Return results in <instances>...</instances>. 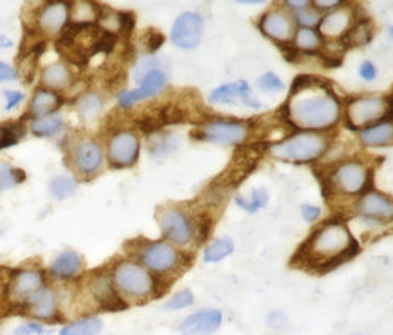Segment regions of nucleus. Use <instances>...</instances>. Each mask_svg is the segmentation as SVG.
Masks as SVG:
<instances>
[{
    "mask_svg": "<svg viewBox=\"0 0 393 335\" xmlns=\"http://www.w3.org/2000/svg\"><path fill=\"white\" fill-rule=\"evenodd\" d=\"M360 253V245L344 221L330 220L315 228L296 251L292 262L309 272L325 275Z\"/></svg>",
    "mask_w": 393,
    "mask_h": 335,
    "instance_id": "obj_1",
    "label": "nucleus"
},
{
    "mask_svg": "<svg viewBox=\"0 0 393 335\" xmlns=\"http://www.w3.org/2000/svg\"><path fill=\"white\" fill-rule=\"evenodd\" d=\"M287 119L293 126L306 131H321L336 124L341 116V105L324 83L309 75L296 76L290 98L285 104Z\"/></svg>",
    "mask_w": 393,
    "mask_h": 335,
    "instance_id": "obj_2",
    "label": "nucleus"
},
{
    "mask_svg": "<svg viewBox=\"0 0 393 335\" xmlns=\"http://www.w3.org/2000/svg\"><path fill=\"white\" fill-rule=\"evenodd\" d=\"M113 285L127 305L144 304L159 298L167 289V283L156 278L134 257L118 259L108 269Z\"/></svg>",
    "mask_w": 393,
    "mask_h": 335,
    "instance_id": "obj_3",
    "label": "nucleus"
},
{
    "mask_svg": "<svg viewBox=\"0 0 393 335\" xmlns=\"http://www.w3.org/2000/svg\"><path fill=\"white\" fill-rule=\"evenodd\" d=\"M132 256L148 272L161 281L169 283L188 267V253L166 240L139 242L132 249Z\"/></svg>",
    "mask_w": 393,
    "mask_h": 335,
    "instance_id": "obj_4",
    "label": "nucleus"
},
{
    "mask_svg": "<svg viewBox=\"0 0 393 335\" xmlns=\"http://www.w3.org/2000/svg\"><path fill=\"white\" fill-rule=\"evenodd\" d=\"M328 150V139L317 132H300L270 145V156L282 163H312Z\"/></svg>",
    "mask_w": 393,
    "mask_h": 335,
    "instance_id": "obj_5",
    "label": "nucleus"
},
{
    "mask_svg": "<svg viewBox=\"0 0 393 335\" xmlns=\"http://www.w3.org/2000/svg\"><path fill=\"white\" fill-rule=\"evenodd\" d=\"M158 224L163 240L188 253L190 247L198 245V224L196 218H191L183 210L169 207L159 211Z\"/></svg>",
    "mask_w": 393,
    "mask_h": 335,
    "instance_id": "obj_6",
    "label": "nucleus"
},
{
    "mask_svg": "<svg viewBox=\"0 0 393 335\" xmlns=\"http://www.w3.org/2000/svg\"><path fill=\"white\" fill-rule=\"evenodd\" d=\"M45 286H47V275L40 267L10 270L6 275L5 300L15 310H21L25 302Z\"/></svg>",
    "mask_w": 393,
    "mask_h": 335,
    "instance_id": "obj_7",
    "label": "nucleus"
},
{
    "mask_svg": "<svg viewBox=\"0 0 393 335\" xmlns=\"http://www.w3.org/2000/svg\"><path fill=\"white\" fill-rule=\"evenodd\" d=\"M392 108L389 98L381 95H365V98H355L349 100L346 107V121L351 129H360L372 122L389 121L392 118Z\"/></svg>",
    "mask_w": 393,
    "mask_h": 335,
    "instance_id": "obj_8",
    "label": "nucleus"
},
{
    "mask_svg": "<svg viewBox=\"0 0 393 335\" xmlns=\"http://www.w3.org/2000/svg\"><path fill=\"white\" fill-rule=\"evenodd\" d=\"M250 124L247 121L214 119L207 121L193 132V139L209 141L215 145H241L247 139Z\"/></svg>",
    "mask_w": 393,
    "mask_h": 335,
    "instance_id": "obj_9",
    "label": "nucleus"
},
{
    "mask_svg": "<svg viewBox=\"0 0 393 335\" xmlns=\"http://www.w3.org/2000/svg\"><path fill=\"white\" fill-rule=\"evenodd\" d=\"M357 215L372 225H387L393 223V199L379 191H368L358 199Z\"/></svg>",
    "mask_w": 393,
    "mask_h": 335,
    "instance_id": "obj_10",
    "label": "nucleus"
},
{
    "mask_svg": "<svg viewBox=\"0 0 393 335\" xmlns=\"http://www.w3.org/2000/svg\"><path fill=\"white\" fill-rule=\"evenodd\" d=\"M370 178V169L358 160H347L338 165L336 170L331 173L333 186L346 196H353L365 191Z\"/></svg>",
    "mask_w": 393,
    "mask_h": 335,
    "instance_id": "obj_11",
    "label": "nucleus"
},
{
    "mask_svg": "<svg viewBox=\"0 0 393 335\" xmlns=\"http://www.w3.org/2000/svg\"><path fill=\"white\" fill-rule=\"evenodd\" d=\"M88 288H89V295H91L96 307L102 312H121L130 307L123 299H121L117 288L113 285V280L108 270L96 274Z\"/></svg>",
    "mask_w": 393,
    "mask_h": 335,
    "instance_id": "obj_12",
    "label": "nucleus"
},
{
    "mask_svg": "<svg viewBox=\"0 0 393 335\" xmlns=\"http://www.w3.org/2000/svg\"><path fill=\"white\" fill-rule=\"evenodd\" d=\"M21 312L38 323H57L61 319L59 298L55 289L45 286L25 302Z\"/></svg>",
    "mask_w": 393,
    "mask_h": 335,
    "instance_id": "obj_13",
    "label": "nucleus"
},
{
    "mask_svg": "<svg viewBox=\"0 0 393 335\" xmlns=\"http://www.w3.org/2000/svg\"><path fill=\"white\" fill-rule=\"evenodd\" d=\"M108 160L115 169H127L139 159L140 143L137 135L131 131L117 132L108 141Z\"/></svg>",
    "mask_w": 393,
    "mask_h": 335,
    "instance_id": "obj_14",
    "label": "nucleus"
},
{
    "mask_svg": "<svg viewBox=\"0 0 393 335\" xmlns=\"http://www.w3.org/2000/svg\"><path fill=\"white\" fill-rule=\"evenodd\" d=\"M204 37V19L196 13H182L172 25L171 40L177 48L193 49Z\"/></svg>",
    "mask_w": 393,
    "mask_h": 335,
    "instance_id": "obj_15",
    "label": "nucleus"
},
{
    "mask_svg": "<svg viewBox=\"0 0 393 335\" xmlns=\"http://www.w3.org/2000/svg\"><path fill=\"white\" fill-rule=\"evenodd\" d=\"M223 324V313L218 308H199L182 319L178 331L182 335H212Z\"/></svg>",
    "mask_w": 393,
    "mask_h": 335,
    "instance_id": "obj_16",
    "label": "nucleus"
},
{
    "mask_svg": "<svg viewBox=\"0 0 393 335\" xmlns=\"http://www.w3.org/2000/svg\"><path fill=\"white\" fill-rule=\"evenodd\" d=\"M260 29L270 40L280 45L288 43L295 37V21L283 10L268 11L260 19Z\"/></svg>",
    "mask_w": 393,
    "mask_h": 335,
    "instance_id": "obj_17",
    "label": "nucleus"
},
{
    "mask_svg": "<svg viewBox=\"0 0 393 335\" xmlns=\"http://www.w3.org/2000/svg\"><path fill=\"white\" fill-rule=\"evenodd\" d=\"M210 104H239L242 102L244 105L250 108H260L261 102L255 98L252 89L246 81L239 83H229V85H223L217 88L209 98Z\"/></svg>",
    "mask_w": 393,
    "mask_h": 335,
    "instance_id": "obj_18",
    "label": "nucleus"
},
{
    "mask_svg": "<svg viewBox=\"0 0 393 335\" xmlns=\"http://www.w3.org/2000/svg\"><path fill=\"white\" fill-rule=\"evenodd\" d=\"M166 86V75L161 70H153L145 75L140 81V86L135 91H123L118 94V104L123 108H131L139 100L153 98L161 93Z\"/></svg>",
    "mask_w": 393,
    "mask_h": 335,
    "instance_id": "obj_19",
    "label": "nucleus"
},
{
    "mask_svg": "<svg viewBox=\"0 0 393 335\" xmlns=\"http://www.w3.org/2000/svg\"><path fill=\"white\" fill-rule=\"evenodd\" d=\"M69 11L70 5L67 2L47 4L40 10V15L37 18L38 29L43 34H57L69 23Z\"/></svg>",
    "mask_w": 393,
    "mask_h": 335,
    "instance_id": "obj_20",
    "label": "nucleus"
},
{
    "mask_svg": "<svg viewBox=\"0 0 393 335\" xmlns=\"http://www.w3.org/2000/svg\"><path fill=\"white\" fill-rule=\"evenodd\" d=\"M83 257L74 249H66L57 254L56 259L51 262L48 274L53 280L69 281L74 280L83 272Z\"/></svg>",
    "mask_w": 393,
    "mask_h": 335,
    "instance_id": "obj_21",
    "label": "nucleus"
},
{
    "mask_svg": "<svg viewBox=\"0 0 393 335\" xmlns=\"http://www.w3.org/2000/svg\"><path fill=\"white\" fill-rule=\"evenodd\" d=\"M353 23V15L352 10L343 6V8H338L331 13H328L326 16L321 18L320 21V32L324 37L333 38V40H338V38H343L349 29L352 28Z\"/></svg>",
    "mask_w": 393,
    "mask_h": 335,
    "instance_id": "obj_22",
    "label": "nucleus"
},
{
    "mask_svg": "<svg viewBox=\"0 0 393 335\" xmlns=\"http://www.w3.org/2000/svg\"><path fill=\"white\" fill-rule=\"evenodd\" d=\"M104 160L101 146L96 141H85L79 146L75 154V165L83 175H93L99 170Z\"/></svg>",
    "mask_w": 393,
    "mask_h": 335,
    "instance_id": "obj_23",
    "label": "nucleus"
},
{
    "mask_svg": "<svg viewBox=\"0 0 393 335\" xmlns=\"http://www.w3.org/2000/svg\"><path fill=\"white\" fill-rule=\"evenodd\" d=\"M62 102L64 100L55 91H50V89H38L30 100L29 116H34L37 119L43 118V116L53 114V112H56L57 108L62 105Z\"/></svg>",
    "mask_w": 393,
    "mask_h": 335,
    "instance_id": "obj_24",
    "label": "nucleus"
},
{
    "mask_svg": "<svg viewBox=\"0 0 393 335\" xmlns=\"http://www.w3.org/2000/svg\"><path fill=\"white\" fill-rule=\"evenodd\" d=\"M360 141L368 148L389 146L393 143V122L382 121L366 127L360 134Z\"/></svg>",
    "mask_w": 393,
    "mask_h": 335,
    "instance_id": "obj_25",
    "label": "nucleus"
},
{
    "mask_svg": "<svg viewBox=\"0 0 393 335\" xmlns=\"http://www.w3.org/2000/svg\"><path fill=\"white\" fill-rule=\"evenodd\" d=\"M234 242L229 237H218L204 247L203 259L205 264H218L234 253Z\"/></svg>",
    "mask_w": 393,
    "mask_h": 335,
    "instance_id": "obj_26",
    "label": "nucleus"
},
{
    "mask_svg": "<svg viewBox=\"0 0 393 335\" xmlns=\"http://www.w3.org/2000/svg\"><path fill=\"white\" fill-rule=\"evenodd\" d=\"M70 81H72V74H70L66 64H53V66H48L45 69L42 74V83L50 88V91L67 88Z\"/></svg>",
    "mask_w": 393,
    "mask_h": 335,
    "instance_id": "obj_27",
    "label": "nucleus"
},
{
    "mask_svg": "<svg viewBox=\"0 0 393 335\" xmlns=\"http://www.w3.org/2000/svg\"><path fill=\"white\" fill-rule=\"evenodd\" d=\"M102 327H104V323L99 317H83L72 323H67L59 331V335H98Z\"/></svg>",
    "mask_w": 393,
    "mask_h": 335,
    "instance_id": "obj_28",
    "label": "nucleus"
},
{
    "mask_svg": "<svg viewBox=\"0 0 393 335\" xmlns=\"http://www.w3.org/2000/svg\"><path fill=\"white\" fill-rule=\"evenodd\" d=\"M372 38V29L370 21H358L357 24H352V28L349 32L341 38L344 43L346 48H357L363 47V45H368Z\"/></svg>",
    "mask_w": 393,
    "mask_h": 335,
    "instance_id": "obj_29",
    "label": "nucleus"
},
{
    "mask_svg": "<svg viewBox=\"0 0 393 335\" xmlns=\"http://www.w3.org/2000/svg\"><path fill=\"white\" fill-rule=\"evenodd\" d=\"M295 48L304 53H317L321 48V35L309 28H300L295 30Z\"/></svg>",
    "mask_w": 393,
    "mask_h": 335,
    "instance_id": "obj_30",
    "label": "nucleus"
},
{
    "mask_svg": "<svg viewBox=\"0 0 393 335\" xmlns=\"http://www.w3.org/2000/svg\"><path fill=\"white\" fill-rule=\"evenodd\" d=\"M62 126L64 122L59 114H48L32 121L30 132L37 135V137H53V135L61 131Z\"/></svg>",
    "mask_w": 393,
    "mask_h": 335,
    "instance_id": "obj_31",
    "label": "nucleus"
},
{
    "mask_svg": "<svg viewBox=\"0 0 393 335\" xmlns=\"http://www.w3.org/2000/svg\"><path fill=\"white\" fill-rule=\"evenodd\" d=\"M102 6L94 2H76L72 8V23L98 24Z\"/></svg>",
    "mask_w": 393,
    "mask_h": 335,
    "instance_id": "obj_32",
    "label": "nucleus"
},
{
    "mask_svg": "<svg viewBox=\"0 0 393 335\" xmlns=\"http://www.w3.org/2000/svg\"><path fill=\"white\" fill-rule=\"evenodd\" d=\"M76 191V183L74 178L70 177H56L51 180L50 183V192L56 201H64V199H69L75 194Z\"/></svg>",
    "mask_w": 393,
    "mask_h": 335,
    "instance_id": "obj_33",
    "label": "nucleus"
},
{
    "mask_svg": "<svg viewBox=\"0 0 393 335\" xmlns=\"http://www.w3.org/2000/svg\"><path fill=\"white\" fill-rule=\"evenodd\" d=\"M24 135L25 127L23 126V122H10V124L2 126L0 127V150L16 145Z\"/></svg>",
    "mask_w": 393,
    "mask_h": 335,
    "instance_id": "obj_34",
    "label": "nucleus"
},
{
    "mask_svg": "<svg viewBox=\"0 0 393 335\" xmlns=\"http://www.w3.org/2000/svg\"><path fill=\"white\" fill-rule=\"evenodd\" d=\"M195 304V294H193L191 289L185 288L180 289L176 294H172L169 299L164 302L163 308L166 312H180L185 310V308H190Z\"/></svg>",
    "mask_w": 393,
    "mask_h": 335,
    "instance_id": "obj_35",
    "label": "nucleus"
},
{
    "mask_svg": "<svg viewBox=\"0 0 393 335\" xmlns=\"http://www.w3.org/2000/svg\"><path fill=\"white\" fill-rule=\"evenodd\" d=\"M268 202H269V196L266 189H254L250 201H246V199L241 196L236 197V204L239 205L242 210H246L247 213H256L260 208L266 207Z\"/></svg>",
    "mask_w": 393,
    "mask_h": 335,
    "instance_id": "obj_36",
    "label": "nucleus"
},
{
    "mask_svg": "<svg viewBox=\"0 0 393 335\" xmlns=\"http://www.w3.org/2000/svg\"><path fill=\"white\" fill-rule=\"evenodd\" d=\"M76 110L83 119H93L102 110V100L98 94H86L79 100Z\"/></svg>",
    "mask_w": 393,
    "mask_h": 335,
    "instance_id": "obj_37",
    "label": "nucleus"
},
{
    "mask_svg": "<svg viewBox=\"0 0 393 335\" xmlns=\"http://www.w3.org/2000/svg\"><path fill=\"white\" fill-rule=\"evenodd\" d=\"M158 113L164 126L183 124V122L188 121V114H186L183 108H180L177 105H166L163 108H159Z\"/></svg>",
    "mask_w": 393,
    "mask_h": 335,
    "instance_id": "obj_38",
    "label": "nucleus"
},
{
    "mask_svg": "<svg viewBox=\"0 0 393 335\" xmlns=\"http://www.w3.org/2000/svg\"><path fill=\"white\" fill-rule=\"evenodd\" d=\"M117 42H118V35L117 34H110V32L102 30L101 34H99V37L96 38L94 45H93L91 56L99 54V53H104V54L112 53L113 48H115V45H117Z\"/></svg>",
    "mask_w": 393,
    "mask_h": 335,
    "instance_id": "obj_39",
    "label": "nucleus"
},
{
    "mask_svg": "<svg viewBox=\"0 0 393 335\" xmlns=\"http://www.w3.org/2000/svg\"><path fill=\"white\" fill-rule=\"evenodd\" d=\"M296 21L301 24V28L314 29V25L320 24V21H321L320 11L317 8H314V5L311 2V5L306 6L304 10L296 11Z\"/></svg>",
    "mask_w": 393,
    "mask_h": 335,
    "instance_id": "obj_40",
    "label": "nucleus"
},
{
    "mask_svg": "<svg viewBox=\"0 0 393 335\" xmlns=\"http://www.w3.org/2000/svg\"><path fill=\"white\" fill-rule=\"evenodd\" d=\"M139 129L144 134H154L158 132L161 127H163V121L159 118V113H153V114H144L142 118L137 121Z\"/></svg>",
    "mask_w": 393,
    "mask_h": 335,
    "instance_id": "obj_41",
    "label": "nucleus"
},
{
    "mask_svg": "<svg viewBox=\"0 0 393 335\" xmlns=\"http://www.w3.org/2000/svg\"><path fill=\"white\" fill-rule=\"evenodd\" d=\"M258 85L260 88L264 89V91H269V93H280L285 89L283 81L274 72H266L263 76H260Z\"/></svg>",
    "mask_w": 393,
    "mask_h": 335,
    "instance_id": "obj_42",
    "label": "nucleus"
},
{
    "mask_svg": "<svg viewBox=\"0 0 393 335\" xmlns=\"http://www.w3.org/2000/svg\"><path fill=\"white\" fill-rule=\"evenodd\" d=\"M47 332L45 329L43 323H38V321H25V323L19 324L15 331V335H43Z\"/></svg>",
    "mask_w": 393,
    "mask_h": 335,
    "instance_id": "obj_43",
    "label": "nucleus"
},
{
    "mask_svg": "<svg viewBox=\"0 0 393 335\" xmlns=\"http://www.w3.org/2000/svg\"><path fill=\"white\" fill-rule=\"evenodd\" d=\"M158 64L159 61L156 57H145V59H140L137 67H135V78L142 81V78H144L145 75L153 72V70H159Z\"/></svg>",
    "mask_w": 393,
    "mask_h": 335,
    "instance_id": "obj_44",
    "label": "nucleus"
},
{
    "mask_svg": "<svg viewBox=\"0 0 393 335\" xmlns=\"http://www.w3.org/2000/svg\"><path fill=\"white\" fill-rule=\"evenodd\" d=\"M164 35L159 30H150L145 37V47L148 53H156V51L163 47Z\"/></svg>",
    "mask_w": 393,
    "mask_h": 335,
    "instance_id": "obj_45",
    "label": "nucleus"
},
{
    "mask_svg": "<svg viewBox=\"0 0 393 335\" xmlns=\"http://www.w3.org/2000/svg\"><path fill=\"white\" fill-rule=\"evenodd\" d=\"M120 32L125 35H130L135 28V16L131 11H120Z\"/></svg>",
    "mask_w": 393,
    "mask_h": 335,
    "instance_id": "obj_46",
    "label": "nucleus"
},
{
    "mask_svg": "<svg viewBox=\"0 0 393 335\" xmlns=\"http://www.w3.org/2000/svg\"><path fill=\"white\" fill-rule=\"evenodd\" d=\"M15 186V180H13V169L5 163H0V191H5Z\"/></svg>",
    "mask_w": 393,
    "mask_h": 335,
    "instance_id": "obj_47",
    "label": "nucleus"
},
{
    "mask_svg": "<svg viewBox=\"0 0 393 335\" xmlns=\"http://www.w3.org/2000/svg\"><path fill=\"white\" fill-rule=\"evenodd\" d=\"M301 216L306 223L314 224V223H317L320 220L321 208L317 207V205L306 204V205H302V207H301Z\"/></svg>",
    "mask_w": 393,
    "mask_h": 335,
    "instance_id": "obj_48",
    "label": "nucleus"
},
{
    "mask_svg": "<svg viewBox=\"0 0 393 335\" xmlns=\"http://www.w3.org/2000/svg\"><path fill=\"white\" fill-rule=\"evenodd\" d=\"M288 324V319L282 312H270L268 315V326L274 327V329H283Z\"/></svg>",
    "mask_w": 393,
    "mask_h": 335,
    "instance_id": "obj_49",
    "label": "nucleus"
},
{
    "mask_svg": "<svg viewBox=\"0 0 393 335\" xmlns=\"http://www.w3.org/2000/svg\"><path fill=\"white\" fill-rule=\"evenodd\" d=\"M358 74L365 81H372L377 76V69L372 66L370 61H365L362 66H360Z\"/></svg>",
    "mask_w": 393,
    "mask_h": 335,
    "instance_id": "obj_50",
    "label": "nucleus"
},
{
    "mask_svg": "<svg viewBox=\"0 0 393 335\" xmlns=\"http://www.w3.org/2000/svg\"><path fill=\"white\" fill-rule=\"evenodd\" d=\"M5 100H6L5 110H13V108H16L24 100V95L19 91H6Z\"/></svg>",
    "mask_w": 393,
    "mask_h": 335,
    "instance_id": "obj_51",
    "label": "nucleus"
},
{
    "mask_svg": "<svg viewBox=\"0 0 393 335\" xmlns=\"http://www.w3.org/2000/svg\"><path fill=\"white\" fill-rule=\"evenodd\" d=\"M16 70L5 62H0V81H10L16 78Z\"/></svg>",
    "mask_w": 393,
    "mask_h": 335,
    "instance_id": "obj_52",
    "label": "nucleus"
},
{
    "mask_svg": "<svg viewBox=\"0 0 393 335\" xmlns=\"http://www.w3.org/2000/svg\"><path fill=\"white\" fill-rule=\"evenodd\" d=\"M324 66L330 69H336L343 66V56H324Z\"/></svg>",
    "mask_w": 393,
    "mask_h": 335,
    "instance_id": "obj_53",
    "label": "nucleus"
},
{
    "mask_svg": "<svg viewBox=\"0 0 393 335\" xmlns=\"http://www.w3.org/2000/svg\"><path fill=\"white\" fill-rule=\"evenodd\" d=\"M312 5L320 11V10H331L334 6H339L341 2H336V0H333V2H320V0H317V2H312Z\"/></svg>",
    "mask_w": 393,
    "mask_h": 335,
    "instance_id": "obj_54",
    "label": "nucleus"
},
{
    "mask_svg": "<svg viewBox=\"0 0 393 335\" xmlns=\"http://www.w3.org/2000/svg\"><path fill=\"white\" fill-rule=\"evenodd\" d=\"M287 5L292 6L295 11H301V10H304L306 6L311 5V2H306V0H301V2H293V0H288Z\"/></svg>",
    "mask_w": 393,
    "mask_h": 335,
    "instance_id": "obj_55",
    "label": "nucleus"
},
{
    "mask_svg": "<svg viewBox=\"0 0 393 335\" xmlns=\"http://www.w3.org/2000/svg\"><path fill=\"white\" fill-rule=\"evenodd\" d=\"M25 172L21 169H13V180H15V184H21L23 182H25Z\"/></svg>",
    "mask_w": 393,
    "mask_h": 335,
    "instance_id": "obj_56",
    "label": "nucleus"
},
{
    "mask_svg": "<svg viewBox=\"0 0 393 335\" xmlns=\"http://www.w3.org/2000/svg\"><path fill=\"white\" fill-rule=\"evenodd\" d=\"M5 285H6V275H4V270L0 269V300H5Z\"/></svg>",
    "mask_w": 393,
    "mask_h": 335,
    "instance_id": "obj_57",
    "label": "nucleus"
},
{
    "mask_svg": "<svg viewBox=\"0 0 393 335\" xmlns=\"http://www.w3.org/2000/svg\"><path fill=\"white\" fill-rule=\"evenodd\" d=\"M11 47H13V42L10 38L4 34H0V48H11Z\"/></svg>",
    "mask_w": 393,
    "mask_h": 335,
    "instance_id": "obj_58",
    "label": "nucleus"
},
{
    "mask_svg": "<svg viewBox=\"0 0 393 335\" xmlns=\"http://www.w3.org/2000/svg\"><path fill=\"white\" fill-rule=\"evenodd\" d=\"M390 34H392V37H393V28L390 29Z\"/></svg>",
    "mask_w": 393,
    "mask_h": 335,
    "instance_id": "obj_59",
    "label": "nucleus"
}]
</instances>
